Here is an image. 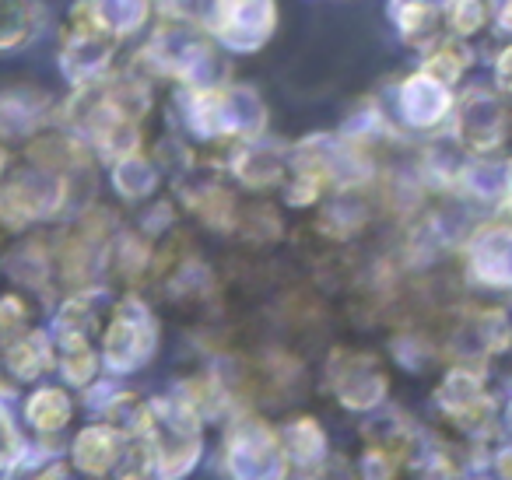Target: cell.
<instances>
[{
    "label": "cell",
    "mask_w": 512,
    "mask_h": 480,
    "mask_svg": "<svg viewBox=\"0 0 512 480\" xmlns=\"http://www.w3.org/2000/svg\"><path fill=\"white\" fill-rule=\"evenodd\" d=\"M327 382L337 400L351 410H376L386 400V368L365 351L334 347L327 365Z\"/></svg>",
    "instance_id": "obj_4"
},
{
    "label": "cell",
    "mask_w": 512,
    "mask_h": 480,
    "mask_svg": "<svg viewBox=\"0 0 512 480\" xmlns=\"http://www.w3.org/2000/svg\"><path fill=\"white\" fill-rule=\"evenodd\" d=\"M495 85L502 88L505 95H512V39L502 46V53H498V60H495Z\"/></svg>",
    "instance_id": "obj_14"
},
{
    "label": "cell",
    "mask_w": 512,
    "mask_h": 480,
    "mask_svg": "<svg viewBox=\"0 0 512 480\" xmlns=\"http://www.w3.org/2000/svg\"><path fill=\"white\" fill-rule=\"evenodd\" d=\"M274 22V0H211V32L232 50H260Z\"/></svg>",
    "instance_id": "obj_5"
},
{
    "label": "cell",
    "mask_w": 512,
    "mask_h": 480,
    "mask_svg": "<svg viewBox=\"0 0 512 480\" xmlns=\"http://www.w3.org/2000/svg\"><path fill=\"white\" fill-rule=\"evenodd\" d=\"M53 127L50 123V102L43 95L29 92H8L0 95V141H29L32 134Z\"/></svg>",
    "instance_id": "obj_9"
},
{
    "label": "cell",
    "mask_w": 512,
    "mask_h": 480,
    "mask_svg": "<svg viewBox=\"0 0 512 480\" xmlns=\"http://www.w3.org/2000/svg\"><path fill=\"white\" fill-rule=\"evenodd\" d=\"M453 141L460 151L484 162L512 158V95L502 88L470 85L453 99Z\"/></svg>",
    "instance_id": "obj_1"
},
{
    "label": "cell",
    "mask_w": 512,
    "mask_h": 480,
    "mask_svg": "<svg viewBox=\"0 0 512 480\" xmlns=\"http://www.w3.org/2000/svg\"><path fill=\"white\" fill-rule=\"evenodd\" d=\"M281 435V459H285V473H320L330 463L327 435L313 417H295Z\"/></svg>",
    "instance_id": "obj_8"
},
{
    "label": "cell",
    "mask_w": 512,
    "mask_h": 480,
    "mask_svg": "<svg viewBox=\"0 0 512 480\" xmlns=\"http://www.w3.org/2000/svg\"><path fill=\"white\" fill-rule=\"evenodd\" d=\"M137 431L148 438L151 452H155V473H165V477H179L190 470L204 445V417L186 396L144 400Z\"/></svg>",
    "instance_id": "obj_2"
},
{
    "label": "cell",
    "mask_w": 512,
    "mask_h": 480,
    "mask_svg": "<svg viewBox=\"0 0 512 480\" xmlns=\"http://www.w3.org/2000/svg\"><path fill=\"white\" fill-rule=\"evenodd\" d=\"M502 207H505V214H509V221H512V172H509V179H505V186H502Z\"/></svg>",
    "instance_id": "obj_17"
},
{
    "label": "cell",
    "mask_w": 512,
    "mask_h": 480,
    "mask_svg": "<svg viewBox=\"0 0 512 480\" xmlns=\"http://www.w3.org/2000/svg\"><path fill=\"white\" fill-rule=\"evenodd\" d=\"M442 22H446L449 36L470 39L484 29V22H488V8H484V0H446V8H442Z\"/></svg>",
    "instance_id": "obj_13"
},
{
    "label": "cell",
    "mask_w": 512,
    "mask_h": 480,
    "mask_svg": "<svg viewBox=\"0 0 512 480\" xmlns=\"http://www.w3.org/2000/svg\"><path fill=\"white\" fill-rule=\"evenodd\" d=\"M470 50L467 43H463L460 36H442L435 46H428L425 50V60H421V71L428 74V78L442 81L446 88H453L456 81L463 78V74L470 71Z\"/></svg>",
    "instance_id": "obj_12"
},
{
    "label": "cell",
    "mask_w": 512,
    "mask_h": 480,
    "mask_svg": "<svg viewBox=\"0 0 512 480\" xmlns=\"http://www.w3.org/2000/svg\"><path fill=\"white\" fill-rule=\"evenodd\" d=\"M43 25L39 0H0V50H22Z\"/></svg>",
    "instance_id": "obj_11"
},
{
    "label": "cell",
    "mask_w": 512,
    "mask_h": 480,
    "mask_svg": "<svg viewBox=\"0 0 512 480\" xmlns=\"http://www.w3.org/2000/svg\"><path fill=\"white\" fill-rule=\"evenodd\" d=\"M0 249H4V232H0Z\"/></svg>",
    "instance_id": "obj_19"
},
{
    "label": "cell",
    "mask_w": 512,
    "mask_h": 480,
    "mask_svg": "<svg viewBox=\"0 0 512 480\" xmlns=\"http://www.w3.org/2000/svg\"><path fill=\"white\" fill-rule=\"evenodd\" d=\"M453 116V95L442 81L428 78L425 71H418L414 78H407L400 85L397 95V120H404V127L432 130L439 123H446Z\"/></svg>",
    "instance_id": "obj_7"
},
{
    "label": "cell",
    "mask_w": 512,
    "mask_h": 480,
    "mask_svg": "<svg viewBox=\"0 0 512 480\" xmlns=\"http://www.w3.org/2000/svg\"><path fill=\"white\" fill-rule=\"evenodd\" d=\"M495 466H498V473H502V477H512V442L495 456Z\"/></svg>",
    "instance_id": "obj_16"
},
{
    "label": "cell",
    "mask_w": 512,
    "mask_h": 480,
    "mask_svg": "<svg viewBox=\"0 0 512 480\" xmlns=\"http://www.w3.org/2000/svg\"><path fill=\"white\" fill-rule=\"evenodd\" d=\"M11 155H15V151H8V144L0 141V172H4V165L11 162Z\"/></svg>",
    "instance_id": "obj_18"
},
{
    "label": "cell",
    "mask_w": 512,
    "mask_h": 480,
    "mask_svg": "<svg viewBox=\"0 0 512 480\" xmlns=\"http://www.w3.org/2000/svg\"><path fill=\"white\" fill-rule=\"evenodd\" d=\"M74 417V400L67 396V389L60 386H43L29 396L25 403V421L29 428L36 431L39 438H50V435H60V431L71 424Z\"/></svg>",
    "instance_id": "obj_10"
},
{
    "label": "cell",
    "mask_w": 512,
    "mask_h": 480,
    "mask_svg": "<svg viewBox=\"0 0 512 480\" xmlns=\"http://www.w3.org/2000/svg\"><path fill=\"white\" fill-rule=\"evenodd\" d=\"M467 274L488 291H512V221H495L467 242Z\"/></svg>",
    "instance_id": "obj_6"
},
{
    "label": "cell",
    "mask_w": 512,
    "mask_h": 480,
    "mask_svg": "<svg viewBox=\"0 0 512 480\" xmlns=\"http://www.w3.org/2000/svg\"><path fill=\"white\" fill-rule=\"evenodd\" d=\"M498 438H502V442H512V400L498 410Z\"/></svg>",
    "instance_id": "obj_15"
},
{
    "label": "cell",
    "mask_w": 512,
    "mask_h": 480,
    "mask_svg": "<svg viewBox=\"0 0 512 480\" xmlns=\"http://www.w3.org/2000/svg\"><path fill=\"white\" fill-rule=\"evenodd\" d=\"M155 347H158V323L148 305L134 291L116 298L113 309H109L106 330H102V351H106L109 368H116L123 375L137 372V368L151 361Z\"/></svg>",
    "instance_id": "obj_3"
}]
</instances>
